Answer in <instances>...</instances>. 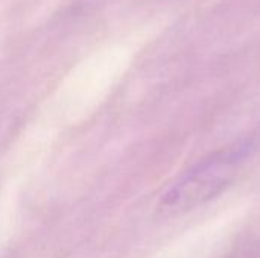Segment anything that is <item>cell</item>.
<instances>
[{
  "label": "cell",
  "instance_id": "6da1fadb",
  "mask_svg": "<svg viewBox=\"0 0 260 258\" xmlns=\"http://www.w3.org/2000/svg\"><path fill=\"white\" fill-rule=\"evenodd\" d=\"M250 144H236L203 158L160 196L157 211L163 217H178L219 198L238 178Z\"/></svg>",
  "mask_w": 260,
  "mask_h": 258
}]
</instances>
